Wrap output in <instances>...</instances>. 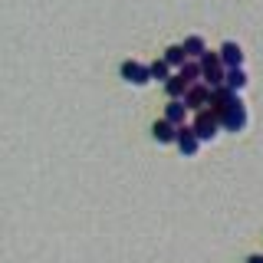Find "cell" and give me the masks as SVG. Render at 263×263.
Segmentation results:
<instances>
[{
  "label": "cell",
  "instance_id": "cell-1",
  "mask_svg": "<svg viewBox=\"0 0 263 263\" xmlns=\"http://www.w3.org/2000/svg\"><path fill=\"white\" fill-rule=\"evenodd\" d=\"M194 132L197 135H201V142H214V138H217V132L224 128V119H220V112L217 109H201L194 115Z\"/></svg>",
  "mask_w": 263,
  "mask_h": 263
},
{
  "label": "cell",
  "instance_id": "cell-2",
  "mask_svg": "<svg viewBox=\"0 0 263 263\" xmlns=\"http://www.w3.org/2000/svg\"><path fill=\"white\" fill-rule=\"evenodd\" d=\"M201 69H204V82H208V86H224V79H227V66H224V60H220V49L217 53H204L201 56Z\"/></svg>",
  "mask_w": 263,
  "mask_h": 263
},
{
  "label": "cell",
  "instance_id": "cell-3",
  "mask_svg": "<svg viewBox=\"0 0 263 263\" xmlns=\"http://www.w3.org/2000/svg\"><path fill=\"white\" fill-rule=\"evenodd\" d=\"M119 72H122V79H125L128 86H148V82H152V66H145L138 60H125Z\"/></svg>",
  "mask_w": 263,
  "mask_h": 263
},
{
  "label": "cell",
  "instance_id": "cell-4",
  "mask_svg": "<svg viewBox=\"0 0 263 263\" xmlns=\"http://www.w3.org/2000/svg\"><path fill=\"white\" fill-rule=\"evenodd\" d=\"M211 96H214V86H208V82H194V86L184 92V102H187L191 112H201V109L211 105Z\"/></svg>",
  "mask_w": 263,
  "mask_h": 263
},
{
  "label": "cell",
  "instance_id": "cell-5",
  "mask_svg": "<svg viewBox=\"0 0 263 263\" xmlns=\"http://www.w3.org/2000/svg\"><path fill=\"white\" fill-rule=\"evenodd\" d=\"M224 128H227V132H243V128H247V105L240 102V96H237L234 102L227 105V112H224Z\"/></svg>",
  "mask_w": 263,
  "mask_h": 263
},
{
  "label": "cell",
  "instance_id": "cell-6",
  "mask_svg": "<svg viewBox=\"0 0 263 263\" xmlns=\"http://www.w3.org/2000/svg\"><path fill=\"white\" fill-rule=\"evenodd\" d=\"M178 148H181L184 158H194V155H197V148H201V135L194 132V125H181L178 128Z\"/></svg>",
  "mask_w": 263,
  "mask_h": 263
},
{
  "label": "cell",
  "instance_id": "cell-7",
  "mask_svg": "<svg viewBox=\"0 0 263 263\" xmlns=\"http://www.w3.org/2000/svg\"><path fill=\"white\" fill-rule=\"evenodd\" d=\"M178 128L171 119H158L152 125V135H155V142H161V145H178Z\"/></svg>",
  "mask_w": 263,
  "mask_h": 263
},
{
  "label": "cell",
  "instance_id": "cell-8",
  "mask_svg": "<svg viewBox=\"0 0 263 263\" xmlns=\"http://www.w3.org/2000/svg\"><path fill=\"white\" fill-rule=\"evenodd\" d=\"M237 96H240V92H234L230 86H217V89H214V96H211V109H217V112H220V119H224L227 105L234 102Z\"/></svg>",
  "mask_w": 263,
  "mask_h": 263
},
{
  "label": "cell",
  "instance_id": "cell-9",
  "mask_svg": "<svg viewBox=\"0 0 263 263\" xmlns=\"http://www.w3.org/2000/svg\"><path fill=\"white\" fill-rule=\"evenodd\" d=\"M187 112H191V109H187V102H184V99H171V102L168 105H164V119H171V122H175V125H187Z\"/></svg>",
  "mask_w": 263,
  "mask_h": 263
},
{
  "label": "cell",
  "instance_id": "cell-10",
  "mask_svg": "<svg viewBox=\"0 0 263 263\" xmlns=\"http://www.w3.org/2000/svg\"><path fill=\"white\" fill-rule=\"evenodd\" d=\"M220 60H224L227 69H240V66H243V49L237 43H224V46H220Z\"/></svg>",
  "mask_w": 263,
  "mask_h": 263
},
{
  "label": "cell",
  "instance_id": "cell-11",
  "mask_svg": "<svg viewBox=\"0 0 263 263\" xmlns=\"http://www.w3.org/2000/svg\"><path fill=\"white\" fill-rule=\"evenodd\" d=\"M191 89V82H187L181 72H175L168 82H164V92H168V99H184V92Z\"/></svg>",
  "mask_w": 263,
  "mask_h": 263
},
{
  "label": "cell",
  "instance_id": "cell-12",
  "mask_svg": "<svg viewBox=\"0 0 263 263\" xmlns=\"http://www.w3.org/2000/svg\"><path fill=\"white\" fill-rule=\"evenodd\" d=\"M164 60L171 63V69H181V66H184L187 60H191V56H187L184 43H175V46H168V49H164Z\"/></svg>",
  "mask_w": 263,
  "mask_h": 263
},
{
  "label": "cell",
  "instance_id": "cell-13",
  "mask_svg": "<svg viewBox=\"0 0 263 263\" xmlns=\"http://www.w3.org/2000/svg\"><path fill=\"white\" fill-rule=\"evenodd\" d=\"M178 72H181V76H184L187 82H191V86H194V82H197V79H204V69H201V60H187V63H184V66H181V69H178Z\"/></svg>",
  "mask_w": 263,
  "mask_h": 263
},
{
  "label": "cell",
  "instance_id": "cell-14",
  "mask_svg": "<svg viewBox=\"0 0 263 263\" xmlns=\"http://www.w3.org/2000/svg\"><path fill=\"white\" fill-rule=\"evenodd\" d=\"M247 82H250V79H247L243 66H240V69H227V79H224V86H230L234 92H240V89L247 86Z\"/></svg>",
  "mask_w": 263,
  "mask_h": 263
},
{
  "label": "cell",
  "instance_id": "cell-15",
  "mask_svg": "<svg viewBox=\"0 0 263 263\" xmlns=\"http://www.w3.org/2000/svg\"><path fill=\"white\" fill-rule=\"evenodd\" d=\"M152 79H158V82H168V79H171V63L164 60V56L152 63Z\"/></svg>",
  "mask_w": 263,
  "mask_h": 263
},
{
  "label": "cell",
  "instance_id": "cell-16",
  "mask_svg": "<svg viewBox=\"0 0 263 263\" xmlns=\"http://www.w3.org/2000/svg\"><path fill=\"white\" fill-rule=\"evenodd\" d=\"M184 49H187V56H191V60H201V56L208 53V46H204L201 36H187L184 40Z\"/></svg>",
  "mask_w": 263,
  "mask_h": 263
},
{
  "label": "cell",
  "instance_id": "cell-17",
  "mask_svg": "<svg viewBox=\"0 0 263 263\" xmlns=\"http://www.w3.org/2000/svg\"><path fill=\"white\" fill-rule=\"evenodd\" d=\"M247 263H263V257H250V260H247Z\"/></svg>",
  "mask_w": 263,
  "mask_h": 263
}]
</instances>
